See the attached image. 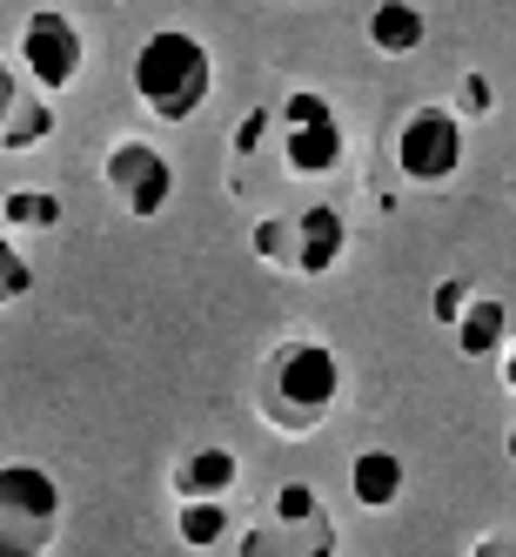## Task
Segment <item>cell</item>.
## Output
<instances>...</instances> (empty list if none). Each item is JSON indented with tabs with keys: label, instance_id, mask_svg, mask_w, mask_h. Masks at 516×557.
Here are the masks:
<instances>
[{
	"label": "cell",
	"instance_id": "cell-21",
	"mask_svg": "<svg viewBox=\"0 0 516 557\" xmlns=\"http://www.w3.org/2000/svg\"><path fill=\"white\" fill-rule=\"evenodd\" d=\"M469 557H516V544H509V531H490L483 544H476Z\"/></svg>",
	"mask_w": 516,
	"mask_h": 557
},
{
	"label": "cell",
	"instance_id": "cell-20",
	"mask_svg": "<svg viewBox=\"0 0 516 557\" xmlns=\"http://www.w3.org/2000/svg\"><path fill=\"white\" fill-rule=\"evenodd\" d=\"M262 128H268V122H262V114H249V122H242V128H235V154H255V141H262Z\"/></svg>",
	"mask_w": 516,
	"mask_h": 557
},
{
	"label": "cell",
	"instance_id": "cell-11",
	"mask_svg": "<svg viewBox=\"0 0 516 557\" xmlns=\"http://www.w3.org/2000/svg\"><path fill=\"white\" fill-rule=\"evenodd\" d=\"M423 34H429V21H423L416 0H376L369 8V48L376 54H416Z\"/></svg>",
	"mask_w": 516,
	"mask_h": 557
},
{
	"label": "cell",
	"instance_id": "cell-16",
	"mask_svg": "<svg viewBox=\"0 0 516 557\" xmlns=\"http://www.w3.org/2000/svg\"><path fill=\"white\" fill-rule=\"evenodd\" d=\"M34 296V262L0 235V309H14V302H27Z\"/></svg>",
	"mask_w": 516,
	"mask_h": 557
},
{
	"label": "cell",
	"instance_id": "cell-18",
	"mask_svg": "<svg viewBox=\"0 0 516 557\" xmlns=\"http://www.w3.org/2000/svg\"><path fill=\"white\" fill-rule=\"evenodd\" d=\"M463 114H490V82H483V74H463Z\"/></svg>",
	"mask_w": 516,
	"mask_h": 557
},
{
	"label": "cell",
	"instance_id": "cell-19",
	"mask_svg": "<svg viewBox=\"0 0 516 557\" xmlns=\"http://www.w3.org/2000/svg\"><path fill=\"white\" fill-rule=\"evenodd\" d=\"M14 101H21V82H14V67L0 61V122H8V114H14Z\"/></svg>",
	"mask_w": 516,
	"mask_h": 557
},
{
	"label": "cell",
	"instance_id": "cell-6",
	"mask_svg": "<svg viewBox=\"0 0 516 557\" xmlns=\"http://www.w3.org/2000/svg\"><path fill=\"white\" fill-rule=\"evenodd\" d=\"M282 162H289V175H309V182L342 169V122H336L329 95L295 88L282 101Z\"/></svg>",
	"mask_w": 516,
	"mask_h": 557
},
{
	"label": "cell",
	"instance_id": "cell-5",
	"mask_svg": "<svg viewBox=\"0 0 516 557\" xmlns=\"http://www.w3.org/2000/svg\"><path fill=\"white\" fill-rule=\"evenodd\" d=\"M21 67H27V82L41 95H67L81 82V67H88L81 27H74L61 8H34L27 27H21Z\"/></svg>",
	"mask_w": 516,
	"mask_h": 557
},
{
	"label": "cell",
	"instance_id": "cell-4",
	"mask_svg": "<svg viewBox=\"0 0 516 557\" xmlns=\"http://www.w3.org/2000/svg\"><path fill=\"white\" fill-rule=\"evenodd\" d=\"M395 169L416 188H443L463 169V122L450 108H410L395 128Z\"/></svg>",
	"mask_w": 516,
	"mask_h": 557
},
{
	"label": "cell",
	"instance_id": "cell-1",
	"mask_svg": "<svg viewBox=\"0 0 516 557\" xmlns=\"http://www.w3.org/2000/svg\"><path fill=\"white\" fill-rule=\"evenodd\" d=\"M336 389H342V363L329 343H282L268 356V370L255 383V410L275 436H309L336 410Z\"/></svg>",
	"mask_w": 516,
	"mask_h": 557
},
{
	"label": "cell",
	"instance_id": "cell-17",
	"mask_svg": "<svg viewBox=\"0 0 516 557\" xmlns=\"http://www.w3.org/2000/svg\"><path fill=\"white\" fill-rule=\"evenodd\" d=\"M463 302H469V289H463V275H450V283L436 289V323H456V315H463Z\"/></svg>",
	"mask_w": 516,
	"mask_h": 557
},
{
	"label": "cell",
	"instance_id": "cell-8",
	"mask_svg": "<svg viewBox=\"0 0 516 557\" xmlns=\"http://www.w3.org/2000/svg\"><path fill=\"white\" fill-rule=\"evenodd\" d=\"M342 249H349V222L329 202L289 215V275H329L342 262Z\"/></svg>",
	"mask_w": 516,
	"mask_h": 557
},
{
	"label": "cell",
	"instance_id": "cell-14",
	"mask_svg": "<svg viewBox=\"0 0 516 557\" xmlns=\"http://www.w3.org/2000/svg\"><path fill=\"white\" fill-rule=\"evenodd\" d=\"M48 135H54V108H48V95H21L14 114L0 122V148H41Z\"/></svg>",
	"mask_w": 516,
	"mask_h": 557
},
{
	"label": "cell",
	"instance_id": "cell-12",
	"mask_svg": "<svg viewBox=\"0 0 516 557\" xmlns=\"http://www.w3.org/2000/svg\"><path fill=\"white\" fill-rule=\"evenodd\" d=\"M450 330H456V349H463V356H496L503 336H509V309H503L496 296H469Z\"/></svg>",
	"mask_w": 516,
	"mask_h": 557
},
{
	"label": "cell",
	"instance_id": "cell-2",
	"mask_svg": "<svg viewBox=\"0 0 516 557\" xmlns=\"http://www.w3.org/2000/svg\"><path fill=\"white\" fill-rule=\"evenodd\" d=\"M128 82H135V101L154 122H188V114H202L209 95H215V54L194 41V34L162 27L135 48Z\"/></svg>",
	"mask_w": 516,
	"mask_h": 557
},
{
	"label": "cell",
	"instance_id": "cell-15",
	"mask_svg": "<svg viewBox=\"0 0 516 557\" xmlns=\"http://www.w3.org/2000/svg\"><path fill=\"white\" fill-rule=\"evenodd\" d=\"M0 215H8L14 228H54L61 222V195H48V188H14Z\"/></svg>",
	"mask_w": 516,
	"mask_h": 557
},
{
	"label": "cell",
	"instance_id": "cell-7",
	"mask_svg": "<svg viewBox=\"0 0 516 557\" xmlns=\"http://www.w3.org/2000/svg\"><path fill=\"white\" fill-rule=\"evenodd\" d=\"M108 188H114V202H122L135 222H154L175 202V169H168V154L154 141L128 135V141L108 148Z\"/></svg>",
	"mask_w": 516,
	"mask_h": 557
},
{
	"label": "cell",
	"instance_id": "cell-10",
	"mask_svg": "<svg viewBox=\"0 0 516 557\" xmlns=\"http://www.w3.org/2000/svg\"><path fill=\"white\" fill-rule=\"evenodd\" d=\"M403 484H410V470H403V457H395V450H355L349 491H355V504H363V510H389L395 497H403Z\"/></svg>",
	"mask_w": 516,
	"mask_h": 557
},
{
	"label": "cell",
	"instance_id": "cell-13",
	"mask_svg": "<svg viewBox=\"0 0 516 557\" xmlns=\"http://www.w3.org/2000/svg\"><path fill=\"white\" fill-rule=\"evenodd\" d=\"M228 531H235V517H228V504H222V497H181V544L215 550Z\"/></svg>",
	"mask_w": 516,
	"mask_h": 557
},
{
	"label": "cell",
	"instance_id": "cell-9",
	"mask_svg": "<svg viewBox=\"0 0 516 557\" xmlns=\"http://www.w3.org/2000/svg\"><path fill=\"white\" fill-rule=\"evenodd\" d=\"M235 476H242V457H235L228 444H202V450H188L175 463V491L181 497H228Z\"/></svg>",
	"mask_w": 516,
	"mask_h": 557
},
{
	"label": "cell",
	"instance_id": "cell-3",
	"mask_svg": "<svg viewBox=\"0 0 516 557\" xmlns=\"http://www.w3.org/2000/svg\"><path fill=\"white\" fill-rule=\"evenodd\" d=\"M61 531V484L41 463H0V557H48Z\"/></svg>",
	"mask_w": 516,
	"mask_h": 557
}]
</instances>
